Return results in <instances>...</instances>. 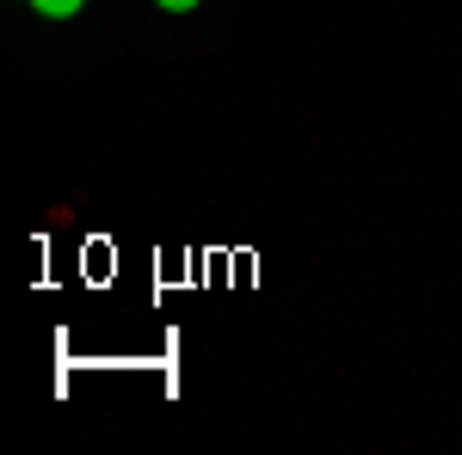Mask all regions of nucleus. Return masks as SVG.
I'll return each mask as SVG.
<instances>
[{
	"mask_svg": "<svg viewBox=\"0 0 462 455\" xmlns=\"http://www.w3.org/2000/svg\"><path fill=\"white\" fill-rule=\"evenodd\" d=\"M80 6H87V0H32L37 19H80Z\"/></svg>",
	"mask_w": 462,
	"mask_h": 455,
	"instance_id": "f257e3e1",
	"label": "nucleus"
},
{
	"mask_svg": "<svg viewBox=\"0 0 462 455\" xmlns=\"http://www.w3.org/2000/svg\"><path fill=\"white\" fill-rule=\"evenodd\" d=\"M154 6H161V13H198L204 0H154Z\"/></svg>",
	"mask_w": 462,
	"mask_h": 455,
	"instance_id": "f03ea898",
	"label": "nucleus"
}]
</instances>
